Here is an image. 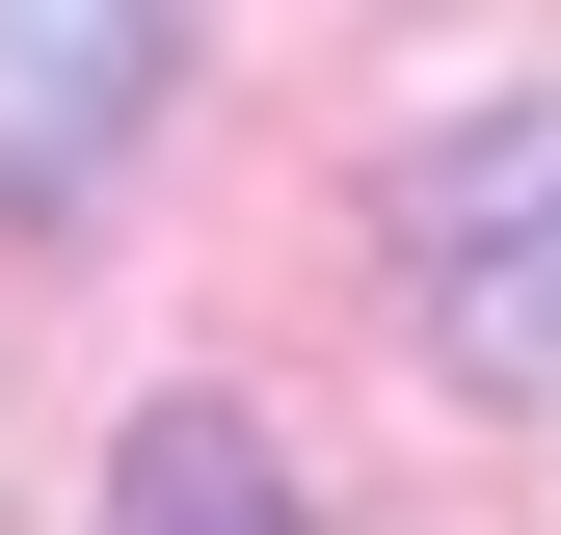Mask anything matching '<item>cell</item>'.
I'll list each match as a JSON object with an SVG mask.
<instances>
[{
	"instance_id": "obj_1",
	"label": "cell",
	"mask_w": 561,
	"mask_h": 535,
	"mask_svg": "<svg viewBox=\"0 0 561 535\" xmlns=\"http://www.w3.org/2000/svg\"><path fill=\"white\" fill-rule=\"evenodd\" d=\"M401 321L481 375V401H561V81L455 107L401 161Z\"/></svg>"
},
{
	"instance_id": "obj_2",
	"label": "cell",
	"mask_w": 561,
	"mask_h": 535,
	"mask_svg": "<svg viewBox=\"0 0 561 535\" xmlns=\"http://www.w3.org/2000/svg\"><path fill=\"white\" fill-rule=\"evenodd\" d=\"M187 81V0H0V215H107Z\"/></svg>"
},
{
	"instance_id": "obj_3",
	"label": "cell",
	"mask_w": 561,
	"mask_h": 535,
	"mask_svg": "<svg viewBox=\"0 0 561 535\" xmlns=\"http://www.w3.org/2000/svg\"><path fill=\"white\" fill-rule=\"evenodd\" d=\"M107 535H321V509H295V455H267L241 401H134V455H107Z\"/></svg>"
}]
</instances>
